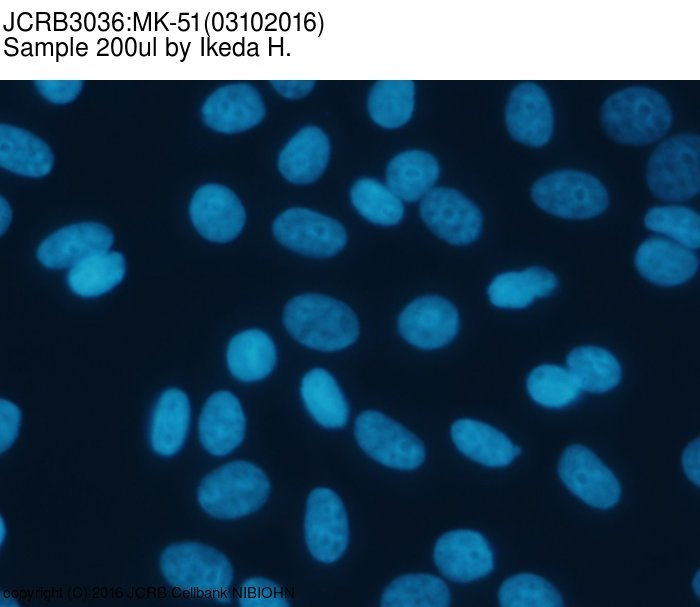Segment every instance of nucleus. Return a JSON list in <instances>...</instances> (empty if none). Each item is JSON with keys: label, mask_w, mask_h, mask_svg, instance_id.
<instances>
[{"label": "nucleus", "mask_w": 700, "mask_h": 607, "mask_svg": "<svg viewBox=\"0 0 700 607\" xmlns=\"http://www.w3.org/2000/svg\"><path fill=\"white\" fill-rule=\"evenodd\" d=\"M420 215L439 238L453 245H467L481 233L483 217L479 208L451 188H433L420 203Z\"/></svg>", "instance_id": "11"}, {"label": "nucleus", "mask_w": 700, "mask_h": 607, "mask_svg": "<svg viewBox=\"0 0 700 607\" xmlns=\"http://www.w3.org/2000/svg\"><path fill=\"white\" fill-rule=\"evenodd\" d=\"M21 410L13 402L0 400V452L7 451L15 442L21 423Z\"/></svg>", "instance_id": "38"}, {"label": "nucleus", "mask_w": 700, "mask_h": 607, "mask_svg": "<svg viewBox=\"0 0 700 607\" xmlns=\"http://www.w3.org/2000/svg\"><path fill=\"white\" fill-rule=\"evenodd\" d=\"M160 566L173 587L220 601L230 599L233 568L228 558L213 547L197 542L172 544L163 551Z\"/></svg>", "instance_id": "4"}, {"label": "nucleus", "mask_w": 700, "mask_h": 607, "mask_svg": "<svg viewBox=\"0 0 700 607\" xmlns=\"http://www.w3.org/2000/svg\"><path fill=\"white\" fill-rule=\"evenodd\" d=\"M450 432L462 454L487 467L507 466L521 453V448L509 437L485 422L459 419L452 424Z\"/></svg>", "instance_id": "20"}, {"label": "nucleus", "mask_w": 700, "mask_h": 607, "mask_svg": "<svg viewBox=\"0 0 700 607\" xmlns=\"http://www.w3.org/2000/svg\"><path fill=\"white\" fill-rule=\"evenodd\" d=\"M414 94V83L410 80L378 81L368 97L370 117L383 128L404 125L413 113Z\"/></svg>", "instance_id": "31"}, {"label": "nucleus", "mask_w": 700, "mask_h": 607, "mask_svg": "<svg viewBox=\"0 0 700 607\" xmlns=\"http://www.w3.org/2000/svg\"><path fill=\"white\" fill-rule=\"evenodd\" d=\"M434 562L449 580L467 583L487 576L494 568V555L478 531L457 529L444 533L435 543Z\"/></svg>", "instance_id": "13"}, {"label": "nucleus", "mask_w": 700, "mask_h": 607, "mask_svg": "<svg viewBox=\"0 0 700 607\" xmlns=\"http://www.w3.org/2000/svg\"><path fill=\"white\" fill-rule=\"evenodd\" d=\"M438 176L439 166L431 154L411 150L398 154L390 161L386 182L400 200L415 202L434 188Z\"/></svg>", "instance_id": "26"}, {"label": "nucleus", "mask_w": 700, "mask_h": 607, "mask_svg": "<svg viewBox=\"0 0 700 607\" xmlns=\"http://www.w3.org/2000/svg\"><path fill=\"white\" fill-rule=\"evenodd\" d=\"M226 358L229 371L235 378L243 382H254L272 372L277 351L267 333L259 329H248L230 340Z\"/></svg>", "instance_id": "25"}, {"label": "nucleus", "mask_w": 700, "mask_h": 607, "mask_svg": "<svg viewBox=\"0 0 700 607\" xmlns=\"http://www.w3.org/2000/svg\"><path fill=\"white\" fill-rule=\"evenodd\" d=\"M270 83L280 95L288 99L306 96L315 85L312 80H273Z\"/></svg>", "instance_id": "40"}, {"label": "nucleus", "mask_w": 700, "mask_h": 607, "mask_svg": "<svg viewBox=\"0 0 700 607\" xmlns=\"http://www.w3.org/2000/svg\"><path fill=\"white\" fill-rule=\"evenodd\" d=\"M246 419L238 398L229 391H217L205 402L198 423L199 439L207 452L225 456L243 441Z\"/></svg>", "instance_id": "18"}, {"label": "nucleus", "mask_w": 700, "mask_h": 607, "mask_svg": "<svg viewBox=\"0 0 700 607\" xmlns=\"http://www.w3.org/2000/svg\"><path fill=\"white\" fill-rule=\"evenodd\" d=\"M558 474L565 486L586 504L608 509L621 495L614 473L589 448L573 444L562 453Z\"/></svg>", "instance_id": "10"}, {"label": "nucleus", "mask_w": 700, "mask_h": 607, "mask_svg": "<svg viewBox=\"0 0 700 607\" xmlns=\"http://www.w3.org/2000/svg\"><path fill=\"white\" fill-rule=\"evenodd\" d=\"M12 221V209L3 197L0 200V231L3 235Z\"/></svg>", "instance_id": "41"}, {"label": "nucleus", "mask_w": 700, "mask_h": 607, "mask_svg": "<svg viewBox=\"0 0 700 607\" xmlns=\"http://www.w3.org/2000/svg\"><path fill=\"white\" fill-rule=\"evenodd\" d=\"M644 225L691 250L700 246V217L691 208L678 205L652 207L645 214Z\"/></svg>", "instance_id": "34"}, {"label": "nucleus", "mask_w": 700, "mask_h": 607, "mask_svg": "<svg viewBox=\"0 0 700 607\" xmlns=\"http://www.w3.org/2000/svg\"><path fill=\"white\" fill-rule=\"evenodd\" d=\"M34 85L47 101L53 104H67L80 94L82 80H37Z\"/></svg>", "instance_id": "37"}, {"label": "nucleus", "mask_w": 700, "mask_h": 607, "mask_svg": "<svg viewBox=\"0 0 700 607\" xmlns=\"http://www.w3.org/2000/svg\"><path fill=\"white\" fill-rule=\"evenodd\" d=\"M239 604L242 607H287L289 602L281 587L275 582L254 577L245 580L240 588Z\"/></svg>", "instance_id": "36"}, {"label": "nucleus", "mask_w": 700, "mask_h": 607, "mask_svg": "<svg viewBox=\"0 0 700 607\" xmlns=\"http://www.w3.org/2000/svg\"><path fill=\"white\" fill-rule=\"evenodd\" d=\"M566 368L581 391L590 393L608 392L622 378V368L617 358L597 346H580L571 350L566 358Z\"/></svg>", "instance_id": "28"}, {"label": "nucleus", "mask_w": 700, "mask_h": 607, "mask_svg": "<svg viewBox=\"0 0 700 607\" xmlns=\"http://www.w3.org/2000/svg\"><path fill=\"white\" fill-rule=\"evenodd\" d=\"M300 393L307 411L321 426L340 428L347 423V400L327 370L314 368L308 371L302 378Z\"/></svg>", "instance_id": "27"}, {"label": "nucleus", "mask_w": 700, "mask_h": 607, "mask_svg": "<svg viewBox=\"0 0 700 607\" xmlns=\"http://www.w3.org/2000/svg\"><path fill=\"white\" fill-rule=\"evenodd\" d=\"M190 219L205 239L226 243L242 231L246 213L236 194L220 184H205L194 193L189 206Z\"/></svg>", "instance_id": "14"}, {"label": "nucleus", "mask_w": 700, "mask_h": 607, "mask_svg": "<svg viewBox=\"0 0 700 607\" xmlns=\"http://www.w3.org/2000/svg\"><path fill=\"white\" fill-rule=\"evenodd\" d=\"M601 122L613 140L632 145L657 141L672 123L665 97L649 87L634 86L611 94L603 103Z\"/></svg>", "instance_id": "2"}, {"label": "nucleus", "mask_w": 700, "mask_h": 607, "mask_svg": "<svg viewBox=\"0 0 700 607\" xmlns=\"http://www.w3.org/2000/svg\"><path fill=\"white\" fill-rule=\"evenodd\" d=\"M354 432L362 450L377 462L399 470H412L425 459L422 441L395 420L367 410L355 420Z\"/></svg>", "instance_id": "7"}, {"label": "nucleus", "mask_w": 700, "mask_h": 607, "mask_svg": "<svg viewBox=\"0 0 700 607\" xmlns=\"http://www.w3.org/2000/svg\"><path fill=\"white\" fill-rule=\"evenodd\" d=\"M283 322L296 341L323 352L342 350L359 335L353 310L342 301L322 294L292 298L285 306Z\"/></svg>", "instance_id": "1"}, {"label": "nucleus", "mask_w": 700, "mask_h": 607, "mask_svg": "<svg viewBox=\"0 0 700 607\" xmlns=\"http://www.w3.org/2000/svg\"><path fill=\"white\" fill-rule=\"evenodd\" d=\"M330 156L327 135L318 127L298 131L284 146L278 159L282 176L294 184H309L325 171Z\"/></svg>", "instance_id": "21"}, {"label": "nucleus", "mask_w": 700, "mask_h": 607, "mask_svg": "<svg viewBox=\"0 0 700 607\" xmlns=\"http://www.w3.org/2000/svg\"><path fill=\"white\" fill-rule=\"evenodd\" d=\"M304 530L307 547L318 561L332 563L343 555L349 540L348 517L333 490L318 487L310 492Z\"/></svg>", "instance_id": "9"}, {"label": "nucleus", "mask_w": 700, "mask_h": 607, "mask_svg": "<svg viewBox=\"0 0 700 607\" xmlns=\"http://www.w3.org/2000/svg\"><path fill=\"white\" fill-rule=\"evenodd\" d=\"M692 588L694 593L699 596L700 595V571L697 570L693 580H692Z\"/></svg>", "instance_id": "42"}, {"label": "nucleus", "mask_w": 700, "mask_h": 607, "mask_svg": "<svg viewBox=\"0 0 700 607\" xmlns=\"http://www.w3.org/2000/svg\"><path fill=\"white\" fill-rule=\"evenodd\" d=\"M634 263L641 276L660 286H676L688 281L699 264L693 250L664 237L643 241Z\"/></svg>", "instance_id": "19"}, {"label": "nucleus", "mask_w": 700, "mask_h": 607, "mask_svg": "<svg viewBox=\"0 0 700 607\" xmlns=\"http://www.w3.org/2000/svg\"><path fill=\"white\" fill-rule=\"evenodd\" d=\"M276 239L302 255L327 258L340 252L346 242L345 228L335 219L307 208H290L273 223Z\"/></svg>", "instance_id": "8"}, {"label": "nucleus", "mask_w": 700, "mask_h": 607, "mask_svg": "<svg viewBox=\"0 0 700 607\" xmlns=\"http://www.w3.org/2000/svg\"><path fill=\"white\" fill-rule=\"evenodd\" d=\"M6 534H7L6 524H5L3 517L1 516L0 517V543H1V545H3V542L6 538Z\"/></svg>", "instance_id": "43"}, {"label": "nucleus", "mask_w": 700, "mask_h": 607, "mask_svg": "<svg viewBox=\"0 0 700 607\" xmlns=\"http://www.w3.org/2000/svg\"><path fill=\"white\" fill-rule=\"evenodd\" d=\"M350 198L358 213L376 225L393 226L403 218V201L387 185L374 179L358 180L351 189Z\"/></svg>", "instance_id": "33"}, {"label": "nucleus", "mask_w": 700, "mask_h": 607, "mask_svg": "<svg viewBox=\"0 0 700 607\" xmlns=\"http://www.w3.org/2000/svg\"><path fill=\"white\" fill-rule=\"evenodd\" d=\"M682 467L687 478L695 485H700V440H692L682 454Z\"/></svg>", "instance_id": "39"}, {"label": "nucleus", "mask_w": 700, "mask_h": 607, "mask_svg": "<svg viewBox=\"0 0 700 607\" xmlns=\"http://www.w3.org/2000/svg\"><path fill=\"white\" fill-rule=\"evenodd\" d=\"M533 202L543 211L565 219H589L608 206V192L593 175L577 170H558L532 186Z\"/></svg>", "instance_id": "6"}, {"label": "nucleus", "mask_w": 700, "mask_h": 607, "mask_svg": "<svg viewBox=\"0 0 700 607\" xmlns=\"http://www.w3.org/2000/svg\"><path fill=\"white\" fill-rule=\"evenodd\" d=\"M558 285L556 276L542 267L508 271L497 275L487 294L490 302L504 309H522L535 299L551 295Z\"/></svg>", "instance_id": "24"}, {"label": "nucleus", "mask_w": 700, "mask_h": 607, "mask_svg": "<svg viewBox=\"0 0 700 607\" xmlns=\"http://www.w3.org/2000/svg\"><path fill=\"white\" fill-rule=\"evenodd\" d=\"M203 122L212 130L232 134L259 124L265 116L260 93L247 83H233L215 90L201 108Z\"/></svg>", "instance_id": "15"}, {"label": "nucleus", "mask_w": 700, "mask_h": 607, "mask_svg": "<svg viewBox=\"0 0 700 607\" xmlns=\"http://www.w3.org/2000/svg\"><path fill=\"white\" fill-rule=\"evenodd\" d=\"M502 607H561L563 600L558 590L546 579L531 573H520L507 578L498 593Z\"/></svg>", "instance_id": "35"}, {"label": "nucleus", "mask_w": 700, "mask_h": 607, "mask_svg": "<svg viewBox=\"0 0 700 607\" xmlns=\"http://www.w3.org/2000/svg\"><path fill=\"white\" fill-rule=\"evenodd\" d=\"M113 244V234L105 225L82 222L65 226L39 245L38 260L47 268H72L78 263L103 252Z\"/></svg>", "instance_id": "17"}, {"label": "nucleus", "mask_w": 700, "mask_h": 607, "mask_svg": "<svg viewBox=\"0 0 700 607\" xmlns=\"http://www.w3.org/2000/svg\"><path fill=\"white\" fill-rule=\"evenodd\" d=\"M526 387L534 402L550 409L572 404L582 392L569 370L554 364L535 367L527 377Z\"/></svg>", "instance_id": "32"}, {"label": "nucleus", "mask_w": 700, "mask_h": 607, "mask_svg": "<svg viewBox=\"0 0 700 607\" xmlns=\"http://www.w3.org/2000/svg\"><path fill=\"white\" fill-rule=\"evenodd\" d=\"M646 180L652 194L666 201H684L700 189V138L679 134L666 139L647 163Z\"/></svg>", "instance_id": "5"}, {"label": "nucleus", "mask_w": 700, "mask_h": 607, "mask_svg": "<svg viewBox=\"0 0 700 607\" xmlns=\"http://www.w3.org/2000/svg\"><path fill=\"white\" fill-rule=\"evenodd\" d=\"M398 330L411 345L425 350L450 343L459 330L455 306L440 296H424L409 303L400 313Z\"/></svg>", "instance_id": "12"}, {"label": "nucleus", "mask_w": 700, "mask_h": 607, "mask_svg": "<svg viewBox=\"0 0 700 607\" xmlns=\"http://www.w3.org/2000/svg\"><path fill=\"white\" fill-rule=\"evenodd\" d=\"M190 401L177 388L165 390L152 411L149 439L152 449L161 456H172L183 446L190 424Z\"/></svg>", "instance_id": "23"}, {"label": "nucleus", "mask_w": 700, "mask_h": 607, "mask_svg": "<svg viewBox=\"0 0 700 607\" xmlns=\"http://www.w3.org/2000/svg\"><path fill=\"white\" fill-rule=\"evenodd\" d=\"M0 165L20 176L40 178L51 172L54 155L48 144L33 133L1 124Z\"/></svg>", "instance_id": "22"}, {"label": "nucleus", "mask_w": 700, "mask_h": 607, "mask_svg": "<svg viewBox=\"0 0 700 607\" xmlns=\"http://www.w3.org/2000/svg\"><path fill=\"white\" fill-rule=\"evenodd\" d=\"M269 491V480L261 468L248 461H232L203 478L197 499L209 515L236 519L259 509Z\"/></svg>", "instance_id": "3"}, {"label": "nucleus", "mask_w": 700, "mask_h": 607, "mask_svg": "<svg viewBox=\"0 0 700 607\" xmlns=\"http://www.w3.org/2000/svg\"><path fill=\"white\" fill-rule=\"evenodd\" d=\"M450 591L437 576L425 573L402 575L384 590L383 607H447Z\"/></svg>", "instance_id": "30"}, {"label": "nucleus", "mask_w": 700, "mask_h": 607, "mask_svg": "<svg viewBox=\"0 0 700 607\" xmlns=\"http://www.w3.org/2000/svg\"><path fill=\"white\" fill-rule=\"evenodd\" d=\"M126 274V261L120 252L94 255L69 269V288L85 298L98 297L117 286Z\"/></svg>", "instance_id": "29"}, {"label": "nucleus", "mask_w": 700, "mask_h": 607, "mask_svg": "<svg viewBox=\"0 0 700 607\" xmlns=\"http://www.w3.org/2000/svg\"><path fill=\"white\" fill-rule=\"evenodd\" d=\"M505 119L511 137L531 147L544 146L553 133L551 102L544 89L535 83H521L511 91Z\"/></svg>", "instance_id": "16"}]
</instances>
